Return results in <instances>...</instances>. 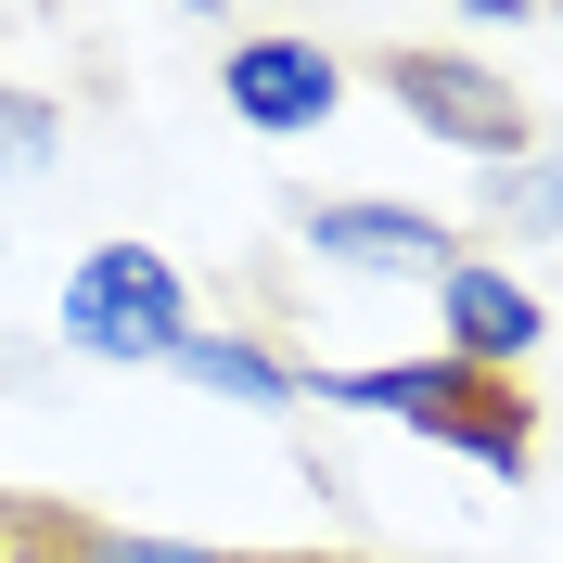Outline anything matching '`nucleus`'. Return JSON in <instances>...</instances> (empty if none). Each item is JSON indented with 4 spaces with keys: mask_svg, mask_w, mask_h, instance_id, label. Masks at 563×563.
<instances>
[{
    "mask_svg": "<svg viewBox=\"0 0 563 563\" xmlns=\"http://www.w3.org/2000/svg\"><path fill=\"white\" fill-rule=\"evenodd\" d=\"M551 26H563V0H551Z\"/></svg>",
    "mask_w": 563,
    "mask_h": 563,
    "instance_id": "obj_13",
    "label": "nucleus"
},
{
    "mask_svg": "<svg viewBox=\"0 0 563 563\" xmlns=\"http://www.w3.org/2000/svg\"><path fill=\"white\" fill-rule=\"evenodd\" d=\"M167 372L206 385V397H231V410H295V397H320L308 358H282L269 333H218V320H192V346H179Z\"/></svg>",
    "mask_w": 563,
    "mask_h": 563,
    "instance_id": "obj_7",
    "label": "nucleus"
},
{
    "mask_svg": "<svg viewBox=\"0 0 563 563\" xmlns=\"http://www.w3.org/2000/svg\"><path fill=\"white\" fill-rule=\"evenodd\" d=\"M538 333H551V308H538V282H512L499 256H461V269L435 282V346H449L461 372L512 385V372L538 358Z\"/></svg>",
    "mask_w": 563,
    "mask_h": 563,
    "instance_id": "obj_6",
    "label": "nucleus"
},
{
    "mask_svg": "<svg viewBox=\"0 0 563 563\" xmlns=\"http://www.w3.org/2000/svg\"><path fill=\"white\" fill-rule=\"evenodd\" d=\"M308 256H333V269H358V282H449L461 269V231L435 206H385V192H320L308 218Z\"/></svg>",
    "mask_w": 563,
    "mask_h": 563,
    "instance_id": "obj_4",
    "label": "nucleus"
},
{
    "mask_svg": "<svg viewBox=\"0 0 563 563\" xmlns=\"http://www.w3.org/2000/svg\"><path fill=\"white\" fill-rule=\"evenodd\" d=\"M218 103L244 115L256 141H308L346 103V65H333L320 38H231V52H218Z\"/></svg>",
    "mask_w": 563,
    "mask_h": 563,
    "instance_id": "obj_5",
    "label": "nucleus"
},
{
    "mask_svg": "<svg viewBox=\"0 0 563 563\" xmlns=\"http://www.w3.org/2000/svg\"><path fill=\"white\" fill-rule=\"evenodd\" d=\"M65 563H231V551H206V538H154V526H77Z\"/></svg>",
    "mask_w": 563,
    "mask_h": 563,
    "instance_id": "obj_10",
    "label": "nucleus"
},
{
    "mask_svg": "<svg viewBox=\"0 0 563 563\" xmlns=\"http://www.w3.org/2000/svg\"><path fill=\"white\" fill-rule=\"evenodd\" d=\"M461 13H474V26H526L538 0H461Z\"/></svg>",
    "mask_w": 563,
    "mask_h": 563,
    "instance_id": "obj_11",
    "label": "nucleus"
},
{
    "mask_svg": "<svg viewBox=\"0 0 563 563\" xmlns=\"http://www.w3.org/2000/svg\"><path fill=\"white\" fill-rule=\"evenodd\" d=\"M385 90H397V115H410L422 141H449V154H474V167H512V154H538L526 103H512V77L474 65V52H449V38H410V52H385Z\"/></svg>",
    "mask_w": 563,
    "mask_h": 563,
    "instance_id": "obj_3",
    "label": "nucleus"
},
{
    "mask_svg": "<svg viewBox=\"0 0 563 563\" xmlns=\"http://www.w3.org/2000/svg\"><path fill=\"white\" fill-rule=\"evenodd\" d=\"M320 397H346V410H372V422H410V435L461 449L474 474H499V487H526V461H538V410H526V385H487V372H461L449 346L320 372Z\"/></svg>",
    "mask_w": 563,
    "mask_h": 563,
    "instance_id": "obj_1",
    "label": "nucleus"
},
{
    "mask_svg": "<svg viewBox=\"0 0 563 563\" xmlns=\"http://www.w3.org/2000/svg\"><path fill=\"white\" fill-rule=\"evenodd\" d=\"M179 13H206V26H218V13H231V0H179Z\"/></svg>",
    "mask_w": 563,
    "mask_h": 563,
    "instance_id": "obj_12",
    "label": "nucleus"
},
{
    "mask_svg": "<svg viewBox=\"0 0 563 563\" xmlns=\"http://www.w3.org/2000/svg\"><path fill=\"white\" fill-rule=\"evenodd\" d=\"M52 167H65V115L0 77V179H52Z\"/></svg>",
    "mask_w": 563,
    "mask_h": 563,
    "instance_id": "obj_9",
    "label": "nucleus"
},
{
    "mask_svg": "<svg viewBox=\"0 0 563 563\" xmlns=\"http://www.w3.org/2000/svg\"><path fill=\"white\" fill-rule=\"evenodd\" d=\"M487 218L526 231V244H563V154H512V167H487Z\"/></svg>",
    "mask_w": 563,
    "mask_h": 563,
    "instance_id": "obj_8",
    "label": "nucleus"
},
{
    "mask_svg": "<svg viewBox=\"0 0 563 563\" xmlns=\"http://www.w3.org/2000/svg\"><path fill=\"white\" fill-rule=\"evenodd\" d=\"M65 346L77 358H179L192 346V282L167 269L154 244H90L65 269Z\"/></svg>",
    "mask_w": 563,
    "mask_h": 563,
    "instance_id": "obj_2",
    "label": "nucleus"
}]
</instances>
